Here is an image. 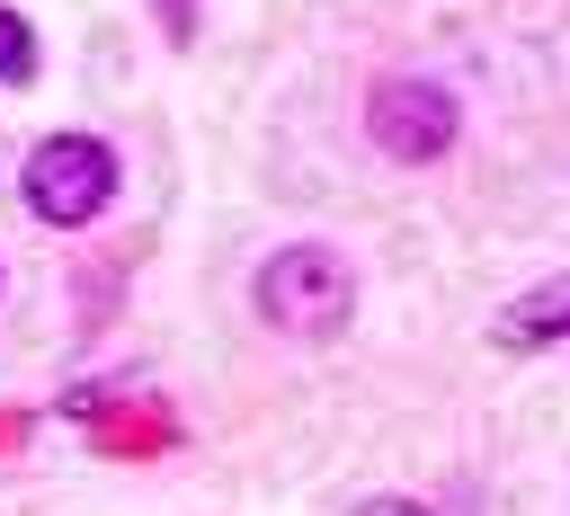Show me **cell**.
<instances>
[{
  "label": "cell",
  "instance_id": "cell-4",
  "mask_svg": "<svg viewBox=\"0 0 570 516\" xmlns=\"http://www.w3.org/2000/svg\"><path fill=\"white\" fill-rule=\"evenodd\" d=\"M552 338H570V276H552L499 311V347H552Z\"/></svg>",
  "mask_w": 570,
  "mask_h": 516
},
{
  "label": "cell",
  "instance_id": "cell-1",
  "mask_svg": "<svg viewBox=\"0 0 570 516\" xmlns=\"http://www.w3.org/2000/svg\"><path fill=\"white\" fill-rule=\"evenodd\" d=\"M258 311H267V329H285V338H338L347 311H356V276H347L338 249L294 240V249H276V258L258 267Z\"/></svg>",
  "mask_w": 570,
  "mask_h": 516
},
{
  "label": "cell",
  "instance_id": "cell-3",
  "mask_svg": "<svg viewBox=\"0 0 570 516\" xmlns=\"http://www.w3.org/2000/svg\"><path fill=\"white\" fill-rule=\"evenodd\" d=\"M365 125H374V142H383L392 160H436V151L454 142V98H445L436 80H374Z\"/></svg>",
  "mask_w": 570,
  "mask_h": 516
},
{
  "label": "cell",
  "instance_id": "cell-6",
  "mask_svg": "<svg viewBox=\"0 0 570 516\" xmlns=\"http://www.w3.org/2000/svg\"><path fill=\"white\" fill-rule=\"evenodd\" d=\"M356 516H428V507H410V498H374V507H356Z\"/></svg>",
  "mask_w": 570,
  "mask_h": 516
},
{
  "label": "cell",
  "instance_id": "cell-5",
  "mask_svg": "<svg viewBox=\"0 0 570 516\" xmlns=\"http://www.w3.org/2000/svg\"><path fill=\"white\" fill-rule=\"evenodd\" d=\"M0 80H9V89L36 80V27H27L18 9H0Z\"/></svg>",
  "mask_w": 570,
  "mask_h": 516
},
{
  "label": "cell",
  "instance_id": "cell-2",
  "mask_svg": "<svg viewBox=\"0 0 570 516\" xmlns=\"http://www.w3.org/2000/svg\"><path fill=\"white\" fill-rule=\"evenodd\" d=\"M116 196V151L107 142H89V133H53V142H36L27 151V205L45 214V222H89L98 205Z\"/></svg>",
  "mask_w": 570,
  "mask_h": 516
}]
</instances>
